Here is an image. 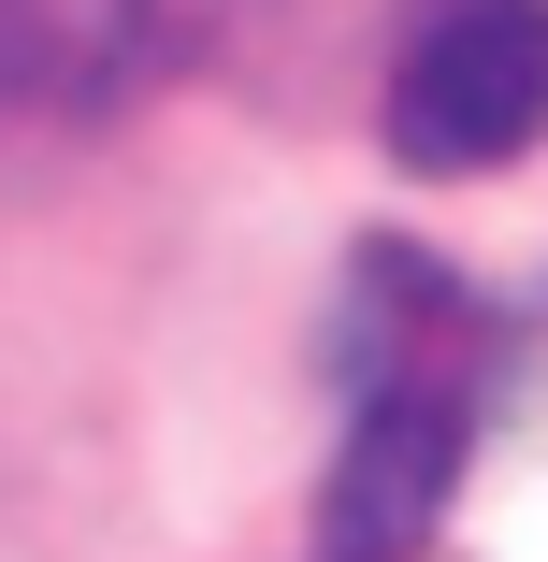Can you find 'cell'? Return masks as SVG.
<instances>
[{
	"label": "cell",
	"mask_w": 548,
	"mask_h": 562,
	"mask_svg": "<svg viewBox=\"0 0 548 562\" xmlns=\"http://www.w3.org/2000/svg\"><path fill=\"white\" fill-rule=\"evenodd\" d=\"M333 390H390V375H448V390H505V331L491 303L433 260V246H361L347 303H333Z\"/></svg>",
	"instance_id": "3"
},
{
	"label": "cell",
	"mask_w": 548,
	"mask_h": 562,
	"mask_svg": "<svg viewBox=\"0 0 548 562\" xmlns=\"http://www.w3.org/2000/svg\"><path fill=\"white\" fill-rule=\"evenodd\" d=\"M477 418L491 390H448V375H390V390H347V447L317 476V533L333 562H418L462 505V462H477Z\"/></svg>",
	"instance_id": "2"
},
{
	"label": "cell",
	"mask_w": 548,
	"mask_h": 562,
	"mask_svg": "<svg viewBox=\"0 0 548 562\" xmlns=\"http://www.w3.org/2000/svg\"><path fill=\"white\" fill-rule=\"evenodd\" d=\"M376 131L404 173H505L548 145V0H433L390 58Z\"/></svg>",
	"instance_id": "1"
}]
</instances>
